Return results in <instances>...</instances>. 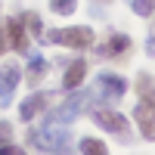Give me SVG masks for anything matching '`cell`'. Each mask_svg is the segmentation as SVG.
I'll return each instance as SVG.
<instances>
[{
  "mask_svg": "<svg viewBox=\"0 0 155 155\" xmlns=\"http://www.w3.org/2000/svg\"><path fill=\"white\" fill-rule=\"evenodd\" d=\"M96 93L106 99V102H118L127 93V81L121 74H112V71H102L96 74Z\"/></svg>",
  "mask_w": 155,
  "mask_h": 155,
  "instance_id": "3957f363",
  "label": "cell"
},
{
  "mask_svg": "<svg viewBox=\"0 0 155 155\" xmlns=\"http://www.w3.org/2000/svg\"><path fill=\"white\" fill-rule=\"evenodd\" d=\"M22 22L31 28V34H34V37H44V22H41V16H37V12H25Z\"/></svg>",
  "mask_w": 155,
  "mask_h": 155,
  "instance_id": "9a60e30c",
  "label": "cell"
},
{
  "mask_svg": "<svg viewBox=\"0 0 155 155\" xmlns=\"http://www.w3.org/2000/svg\"><path fill=\"white\" fill-rule=\"evenodd\" d=\"M146 53L155 56V37H149V41H146Z\"/></svg>",
  "mask_w": 155,
  "mask_h": 155,
  "instance_id": "ffe728a7",
  "label": "cell"
},
{
  "mask_svg": "<svg viewBox=\"0 0 155 155\" xmlns=\"http://www.w3.org/2000/svg\"><path fill=\"white\" fill-rule=\"evenodd\" d=\"M0 155H22V149H19V146H12L9 140H6V143H0Z\"/></svg>",
  "mask_w": 155,
  "mask_h": 155,
  "instance_id": "ac0fdd59",
  "label": "cell"
},
{
  "mask_svg": "<svg viewBox=\"0 0 155 155\" xmlns=\"http://www.w3.org/2000/svg\"><path fill=\"white\" fill-rule=\"evenodd\" d=\"M47 44H62V47H71V50H87L93 47V28L87 25H74V28H53L44 34Z\"/></svg>",
  "mask_w": 155,
  "mask_h": 155,
  "instance_id": "7a4b0ae2",
  "label": "cell"
},
{
  "mask_svg": "<svg viewBox=\"0 0 155 155\" xmlns=\"http://www.w3.org/2000/svg\"><path fill=\"white\" fill-rule=\"evenodd\" d=\"M130 9L137 12V16H143V19H149L152 12H155V0H130Z\"/></svg>",
  "mask_w": 155,
  "mask_h": 155,
  "instance_id": "2e32d148",
  "label": "cell"
},
{
  "mask_svg": "<svg viewBox=\"0 0 155 155\" xmlns=\"http://www.w3.org/2000/svg\"><path fill=\"white\" fill-rule=\"evenodd\" d=\"M78 0H50V9L59 12V16H68V12H74Z\"/></svg>",
  "mask_w": 155,
  "mask_h": 155,
  "instance_id": "e0dca14e",
  "label": "cell"
},
{
  "mask_svg": "<svg viewBox=\"0 0 155 155\" xmlns=\"http://www.w3.org/2000/svg\"><path fill=\"white\" fill-rule=\"evenodd\" d=\"M44 74H47V59H44L41 53H31V59H28V71H25L28 84H37V81H44Z\"/></svg>",
  "mask_w": 155,
  "mask_h": 155,
  "instance_id": "7c38bea8",
  "label": "cell"
},
{
  "mask_svg": "<svg viewBox=\"0 0 155 155\" xmlns=\"http://www.w3.org/2000/svg\"><path fill=\"white\" fill-rule=\"evenodd\" d=\"M28 146L41 149V152H68V146H71V130L56 127V124L31 127V130H28Z\"/></svg>",
  "mask_w": 155,
  "mask_h": 155,
  "instance_id": "6da1fadb",
  "label": "cell"
},
{
  "mask_svg": "<svg viewBox=\"0 0 155 155\" xmlns=\"http://www.w3.org/2000/svg\"><path fill=\"white\" fill-rule=\"evenodd\" d=\"M9 137H12V127H9V121H0V143H6Z\"/></svg>",
  "mask_w": 155,
  "mask_h": 155,
  "instance_id": "d6986e66",
  "label": "cell"
},
{
  "mask_svg": "<svg viewBox=\"0 0 155 155\" xmlns=\"http://www.w3.org/2000/svg\"><path fill=\"white\" fill-rule=\"evenodd\" d=\"M99 3H109V0H99Z\"/></svg>",
  "mask_w": 155,
  "mask_h": 155,
  "instance_id": "7402d4cb",
  "label": "cell"
},
{
  "mask_svg": "<svg viewBox=\"0 0 155 155\" xmlns=\"http://www.w3.org/2000/svg\"><path fill=\"white\" fill-rule=\"evenodd\" d=\"M84 74H87V62L84 59H74L71 65L65 68V74H62V90H78L84 81Z\"/></svg>",
  "mask_w": 155,
  "mask_h": 155,
  "instance_id": "9c48e42d",
  "label": "cell"
},
{
  "mask_svg": "<svg viewBox=\"0 0 155 155\" xmlns=\"http://www.w3.org/2000/svg\"><path fill=\"white\" fill-rule=\"evenodd\" d=\"M78 149H81L84 155H106V143H99V140H93V137H84L81 143H78Z\"/></svg>",
  "mask_w": 155,
  "mask_h": 155,
  "instance_id": "5bb4252c",
  "label": "cell"
},
{
  "mask_svg": "<svg viewBox=\"0 0 155 155\" xmlns=\"http://www.w3.org/2000/svg\"><path fill=\"white\" fill-rule=\"evenodd\" d=\"M137 93H140V99H146V102L155 106V78L149 71H140V78H137Z\"/></svg>",
  "mask_w": 155,
  "mask_h": 155,
  "instance_id": "4fadbf2b",
  "label": "cell"
},
{
  "mask_svg": "<svg viewBox=\"0 0 155 155\" xmlns=\"http://www.w3.org/2000/svg\"><path fill=\"white\" fill-rule=\"evenodd\" d=\"M134 118L140 124V130H143L146 140H155V106L146 99H137V106H134Z\"/></svg>",
  "mask_w": 155,
  "mask_h": 155,
  "instance_id": "8992f818",
  "label": "cell"
},
{
  "mask_svg": "<svg viewBox=\"0 0 155 155\" xmlns=\"http://www.w3.org/2000/svg\"><path fill=\"white\" fill-rule=\"evenodd\" d=\"M22 84V71L16 62H6L3 68H0V102L9 106L12 102V93H16V87Z\"/></svg>",
  "mask_w": 155,
  "mask_h": 155,
  "instance_id": "5b68a950",
  "label": "cell"
},
{
  "mask_svg": "<svg viewBox=\"0 0 155 155\" xmlns=\"http://www.w3.org/2000/svg\"><path fill=\"white\" fill-rule=\"evenodd\" d=\"M78 106H81V99H78V96L65 99V102H62L59 109H53V112L47 115V124H71V121L78 118V112H81Z\"/></svg>",
  "mask_w": 155,
  "mask_h": 155,
  "instance_id": "ba28073f",
  "label": "cell"
},
{
  "mask_svg": "<svg viewBox=\"0 0 155 155\" xmlns=\"http://www.w3.org/2000/svg\"><path fill=\"white\" fill-rule=\"evenodd\" d=\"M3 34L9 37V47H12V50H19V53H25V50H28V37H25V22H22V16L6 19Z\"/></svg>",
  "mask_w": 155,
  "mask_h": 155,
  "instance_id": "52a82bcc",
  "label": "cell"
},
{
  "mask_svg": "<svg viewBox=\"0 0 155 155\" xmlns=\"http://www.w3.org/2000/svg\"><path fill=\"white\" fill-rule=\"evenodd\" d=\"M127 50H130V37L118 31V34H112V37H109V44L102 47L99 53H102V56H124Z\"/></svg>",
  "mask_w": 155,
  "mask_h": 155,
  "instance_id": "8fae6325",
  "label": "cell"
},
{
  "mask_svg": "<svg viewBox=\"0 0 155 155\" xmlns=\"http://www.w3.org/2000/svg\"><path fill=\"white\" fill-rule=\"evenodd\" d=\"M47 102H50V93H31L28 99L22 102V109H19V118H22V121H31L37 112H44V109H47Z\"/></svg>",
  "mask_w": 155,
  "mask_h": 155,
  "instance_id": "30bf717a",
  "label": "cell"
},
{
  "mask_svg": "<svg viewBox=\"0 0 155 155\" xmlns=\"http://www.w3.org/2000/svg\"><path fill=\"white\" fill-rule=\"evenodd\" d=\"M3 50H6V37H3V28H0V56H3Z\"/></svg>",
  "mask_w": 155,
  "mask_h": 155,
  "instance_id": "44dd1931",
  "label": "cell"
},
{
  "mask_svg": "<svg viewBox=\"0 0 155 155\" xmlns=\"http://www.w3.org/2000/svg\"><path fill=\"white\" fill-rule=\"evenodd\" d=\"M93 121L102 127V130L118 134L124 143H127V130H130V124H127V118H124L121 112H115V109H109V106H106V109H96V112H93Z\"/></svg>",
  "mask_w": 155,
  "mask_h": 155,
  "instance_id": "277c9868",
  "label": "cell"
}]
</instances>
